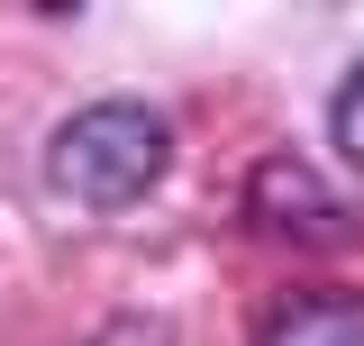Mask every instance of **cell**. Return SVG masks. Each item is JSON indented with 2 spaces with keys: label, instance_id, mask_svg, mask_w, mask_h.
I'll use <instances>...</instances> for the list:
<instances>
[{
  "label": "cell",
  "instance_id": "cell-2",
  "mask_svg": "<svg viewBox=\"0 0 364 346\" xmlns=\"http://www.w3.org/2000/svg\"><path fill=\"white\" fill-rule=\"evenodd\" d=\"M246 210H255V228H273V237H346V228H355V201H346L337 182H318L310 164H291V155L255 164Z\"/></svg>",
  "mask_w": 364,
  "mask_h": 346
},
{
  "label": "cell",
  "instance_id": "cell-3",
  "mask_svg": "<svg viewBox=\"0 0 364 346\" xmlns=\"http://www.w3.org/2000/svg\"><path fill=\"white\" fill-rule=\"evenodd\" d=\"M255 346H364V292H337V283H301L264 310Z\"/></svg>",
  "mask_w": 364,
  "mask_h": 346
},
{
  "label": "cell",
  "instance_id": "cell-5",
  "mask_svg": "<svg viewBox=\"0 0 364 346\" xmlns=\"http://www.w3.org/2000/svg\"><path fill=\"white\" fill-rule=\"evenodd\" d=\"M91 346H173V328H164V319H109Z\"/></svg>",
  "mask_w": 364,
  "mask_h": 346
},
{
  "label": "cell",
  "instance_id": "cell-4",
  "mask_svg": "<svg viewBox=\"0 0 364 346\" xmlns=\"http://www.w3.org/2000/svg\"><path fill=\"white\" fill-rule=\"evenodd\" d=\"M328 137H337V155L364 173V64L337 83V100H328Z\"/></svg>",
  "mask_w": 364,
  "mask_h": 346
},
{
  "label": "cell",
  "instance_id": "cell-1",
  "mask_svg": "<svg viewBox=\"0 0 364 346\" xmlns=\"http://www.w3.org/2000/svg\"><path fill=\"white\" fill-rule=\"evenodd\" d=\"M173 164V119L155 100H91L46 137V182L82 210H128Z\"/></svg>",
  "mask_w": 364,
  "mask_h": 346
}]
</instances>
